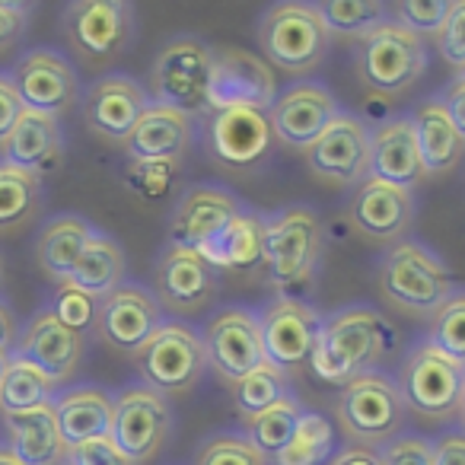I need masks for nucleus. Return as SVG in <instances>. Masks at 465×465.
Instances as JSON below:
<instances>
[{
  "mask_svg": "<svg viewBox=\"0 0 465 465\" xmlns=\"http://www.w3.org/2000/svg\"><path fill=\"white\" fill-rule=\"evenodd\" d=\"M64 465H131V462L118 452L112 437H99V440H84V443L71 446Z\"/></svg>",
  "mask_w": 465,
  "mask_h": 465,
  "instance_id": "de8ad7c7",
  "label": "nucleus"
},
{
  "mask_svg": "<svg viewBox=\"0 0 465 465\" xmlns=\"http://www.w3.org/2000/svg\"><path fill=\"white\" fill-rule=\"evenodd\" d=\"M134 7L124 0H74L61 16L67 48L86 67H105L122 58L134 39Z\"/></svg>",
  "mask_w": 465,
  "mask_h": 465,
  "instance_id": "0eeeda50",
  "label": "nucleus"
},
{
  "mask_svg": "<svg viewBox=\"0 0 465 465\" xmlns=\"http://www.w3.org/2000/svg\"><path fill=\"white\" fill-rule=\"evenodd\" d=\"M124 272H128V265H124L122 246H118L112 236L96 230V236L90 240V246L84 249L77 268H74L71 284L86 291L90 297L103 300L124 284Z\"/></svg>",
  "mask_w": 465,
  "mask_h": 465,
  "instance_id": "2f4dec72",
  "label": "nucleus"
},
{
  "mask_svg": "<svg viewBox=\"0 0 465 465\" xmlns=\"http://www.w3.org/2000/svg\"><path fill=\"white\" fill-rule=\"evenodd\" d=\"M217 268L198 252L169 242L153 268V297L175 316H194L217 297Z\"/></svg>",
  "mask_w": 465,
  "mask_h": 465,
  "instance_id": "aec40b11",
  "label": "nucleus"
},
{
  "mask_svg": "<svg viewBox=\"0 0 465 465\" xmlns=\"http://www.w3.org/2000/svg\"><path fill=\"white\" fill-rule=\"evenodd\" d=\"M408 118H411L424 175L452 173L465 156V141L459 137V131L452 128L450 115H446V109L440 105V99H424V103L414 109V115H408Z\"/></svg>",
  "mask_w": 465,
  "mask_h": 465,
  "instance_id": "c756f323",
  "label": "nucleus"
},
{
  "mask_svg": "<svg viewBox=\"0 0 465 465\" xmlns=\"http://www.w3.org/2000/svg\"><path fill=\"white\" fill-rule=\"evenodd\" d=\"M14 84L23 109L61 118L80 103V77L74 64L54 48H33L14 67Z\"/></svg>",
  "mask_w": 465,
  "mask_h": 465,
  "instance_id": "f3484780",
  "label": "nucleus"
},
{
  "mask_svg": "<svg viewBox=\"0 0 465 465\" xmlns=\"http://www.w3.org/2000/svg\"><path fill=\"white\" fill-rule=\"evenodd\" d=\"M26 26H29L26 4H7V0H0V54L23 39Z\"/></svg>",
  "mask_w": 465,
  "mask_h": 465,
  "instance_id": "09e8293b",
  "label": "nucleus"
},
{
  "mask_svg": "<svg viewBox=\"0 0 465 465\" xmlns=\"http://www.w3.org/2000/svg\"><path fill=\"white\" fill-rule=\"evenodd\" d=\"M331 33L316 4L284 0L272 4L259 20V48L268 67L284 74H310L325 61Z\"/></svg>",
  "mask_w": 465,
  "mask_h": 465,
  "instance_id": "20e7f679",
  "label": "nucleus"
},
{
  "mask_svg": "<svg viewBox=\"0 0 465 465\" xmlns=\"http://www.w3.org/2000/svg\"><path fill=\"white\" fill-rule=\"evenodd\" d=\"M10 446L7 450L20 459L23 465H64L67 443L61 437L54 408H35V411L4 414Z\"/></svg>",
  "mask_w": 465,
  "mask_h": 465,
  "instance_id": "c85d7f7f",
  "label": "nucleus"
},
{
  "mask_svg": "<svg viewBox=\"0 0 465 465\" xmlns=\"http://www.w3.org/2000/svg\"><path fill=\"white\" fill-rule=\"evenodd\" d=\"M357 77L370 93L399 96L408 93L427 71V45L420 35L386 20L357 39Z\"/></svg>",
  "mask_w": 465,
  "mask_h": 465,
  "instance_id": "423d86ee",
  "label": "nucleus"
},
{
  "mask_svg": "<svg viewBox=\"0 0 465 465\" xmlns=\"http://www.w3.org/2000/svg\"><path fill=\"white\" fill-rule=\"evenodd\" d=\"M300 420H303V405H300L293 395H287V399L274 401V405L265 408L262 414L242 420V430H246L242 437H246L249 443H252L255 450L272 462V459L278 456L287 443H291V437L297 433Z\"/></svg>",
  "mask_w": 465,
  "mask_h": 465,
  "instance_id": "f704fd0d",
  "label": "nucleus"
},
{
  "mask_svg": "<svg viewBox=\"0 0 465 465\" xmlns=\"http://www.w3.org/2000/svg\"><path fill=\"white\" fill-rule=\"evenodd\" d=\"M319 322H322V316L310 303L297 297H274L272 303L259 310L265 361L287 376L300 373L316 348Z\"/></svg>",
  "mask_w": 465,
  "mask_h": 465,
  "instance_id": "dca6fc26",
  "label": "nucleus"
},
{
  "mask_svg": "<svg viewBox=\"0 0 465 465\" xmlns=\"http://www.w3.org/2000/svg\"><path fill=\"white\" fill-rule=\"evenodd\" d=\"M265 115L268 124H272L274 141L306 153L319 141V134L341 115V109H338L335 96H331L325 84L300 80V84L278 93V99H274Z\"/></svg>",
  "mask_w": 465,
  "mask_h": 465,
  "instance_id": "a211bd4d",
  "label": "nucleus"
},
{
  "mask_svg": "<svg viewBox=\"0 0 465 465\" xmlns=\"http://www.w3.org/2000/svg\"><path fill=\"white\" fill-rule=\"evenodd\" d=\"M204 351L207 370H213L226 386L259 370L262 363H268L262 348L259 312L249 306H223L220 312H213L204 329Z\"/></svg>",
  "mask_w": 465,
  "mask_h": 465,
  "instance_id": "2eb2a0df",
  "label": "nucleus"
},
{
  "mask_svg": "<svg viewBox=\"0 0 465 465\" xmlns=\"http://www.w3.org/2000/svg\"><path fill=\"white\" fill-rule=\"evenodd\" d=\"M389 118H392V112H389L386 105V96H380V93H370L367 99H363V118L361 122H373V128H380V124H386Z\"/></svg>",
  "mask_w": 465,
  "mask_h": 465,
  "instance_id": "6e6d98bb",
  "label": "nucleus"
},
{
  "mask_svg": "<svg viewBox=\"0 0 465 465\" xmlns=\"http://www.w3.org/2000/svg\"><path fill=\"white\" fill-rule=\"evenodd\" d=\"M306 169L325 188L348 192L370 179V128L357 115H341L306 150Z\"/></svg>",
  "mask_w": 465,
  "mask_h": 465,
  "instance_id": "ddd939ff",
  "label": "nucleus"
},
{
  "mask_svg": "<svg viewBox=\"0 0 465 465\" xmlns=\"http://www.w3.org/2000/svg\"><path fill=\"white\" fill-rule=\"evenodd\" d=\"M0 465H23V462L7 450V446H0Z\"/></svg>",
  "mask_w": 465,
  "mask_h": 465,
  "instance_id": "4d7b16f0",
  "label": "nucleus"
},
{
  "mask_svg": "<svg viewBox=\"0 0 465 465\" xmlns=\"http://www.w3.org/2000/svg\"><path fill=\"white\" fill-rule=\"evenodd\" d=\"M42 211V179L0 163V236L23 232Z\"/></svg>",
  "mask_w": 465,
  "mask_h": 465,
  "instance_id": "473e14b6",
  "label": "nucleus"
},
{
  "mask_svg": "<svg viewBox=\"0 0 465 465\" xmlns=\"http://www.w3.org/2000/svg\"><path fill=\"white\" fill-rule=\"evenodd\" d=\"M179 182V163L169 160H131L124 166V185L141 201H160Z\"/></svg>",
  "mask_w": 465,
  "mask_h": 465,
  "instance_id": "a19ab883",
  "label": "nucleus"
},
{
  "mask_svg": "<svg viewBox=\"0 0 465 465\" xmlns=\"http://www.w3.org/2000/svg\"><path fill=\"white\" fill-rule=\"evenodd\" d=\"M163 325V306L153 297V291L141 284H122L109 297L99 300L96 312V338L122 354H137L156 329Z\"/></svg>",
  "mask_w": 465,
  "mask_h": 465,
  "instance_id": "6ab92c4d",
  "label": "nucleus"
},
{
  "mask_svg": "<svg viewBox=\"0 0 465 465\" xmlns=\"http://www.w3.org/2000/svg\"><path fill=\"white\" fill-rule=\"evenodd\" d=\"M48 310H52L54 316L67 325V329H74V331L84 335V331H90L93 325H96L99 300L90 297L86 291H80V287H74L71 281H67V284H58V291H54Z\"/></svg>",
  "mask_w": 465,
  "mask_h": 465,
  "instance_id": "c03bdc74",
  "label": "nucleus"
},
{
  "mask_svg": "<svg viewBox=\"0 0 465 465\" xmlns=\"http://www.w3.org/2000/svg\"><path fill=\"white\" fill-rule=\"evenodd\" d=\"M96 236V226L86 217L77 213H61L52 217L39 232V242H35V262L39 268L58 284H67L77 268L84 249L90 246V240Z\"/></svg>",
  "mask_w": 465,
  "mask_h": 465,
  "instance_id": "7c9ffc66",
  "label": "nucleus"
},
{
  "mask_svg": "<svg viewBox=\"0 0 465 465\" xmlns=\"http://www.w3.org/2000/svg\"><path fill=\"white\" fill-rule=\"evenodd\" d=\"M194 465H272L242 433H213L201 443Z\"/></svg>",
  "mask_w": 465,
  "mask_h": 465,
  "instance_id": "79ce46f5",
  "label": "nucleus"
},
{
  "mask_svg": "<svg viewBox=\"0 0 465 465\" xmlns=\"http://www.w3.org/2000/svg\"><path fill=\"white\" fill-rule=\"evenodd\" d=\"M370 179L392 182L408 192L427 179L408 115H395L380 128H370Z\"/></svg>",
  "mask_w": 465,
  "mask_h": 465,
  "instance_id": "393cba45",
  "label": "nucleus"
},
{
  "mask_svg": "<svg viewBox=\"0 0 465 465\" xmlns=\"http://www.w3.org/2000/svg\"><path fill=\"white\" fill-rule=\"evenodd\" d=\"M440 105L446 109V115H450L452 128L459 131V137L465 141V80L462 77H456L446 86L443 96H440Z\"/></svg>",
  "mask_w": 465,
  "mask_h": 465,
  "instance_id": "603ef678",
  "label": "nucleus"
},
{
  "mask_svg": "<svg viewBox=\"0 0 465 465\" xmlns=\"http://www.w3.org/2000/svg\"><path fill=\"white\" fill-rule=\"evenodd\" d=\"M14 354L35 363L48 380H54L61 386V382L71 380L80 370V363H84L86 338L80 335V331L67 329V325L45 306V310H39L26 322L23 335L16 338Z\"/></svg>",
  "mask_w": 465,
  "mask_h": 465,
  "instance_id": "b1692460",
  "label": "nucleus"
},
{
  "mask_svg": "<svg viewBox=\"0 0 465 465\" xmlns=\"http://www.w3.org/2000/svg\"><path fill=\"white\" fill-rule=\"evenodd\" d=\"M194 143V115L169 105L150 103L141 122L134 124L131 137L124 141L131 160H169L182 163V156Z\"/></svg>",
  "mask_w": 465,
  "mask_h": 465,
  "instance_id": "bb28decb",
  "label": "nucleus"
},
{
  "mask_svg": "<svg viewBox=\"0 0 465 465\" xmlns=\"http://www.w3.org/2000/svg\"><path fill=\"white\" fill-rule=\"evenodd\" d=\"M16 338H20V329H16V316H14V310H10V306L0 300V351L14 354Z\"/></svg>",
  "mask_w": 465,
  "mask_h": 465,
  "instance_id": "5fc2aeb1",
  "label": "nucleus"
},
{
  "mask_svg": "<svg viewBox=\"0 0 465 465\" xmlns=\"http://www.w3.org/2000/svg\"><path fill=\"white\" fill-rule=\"evenodd\" d=\"M150 105L147 90L128 74H105V77L93 80L84 93V124L90 134L109 143H124L141 122L143 109Z\"/></svg>",
  "mask_w": 465,
  "mask_h": 465,
  "instance_id": "412c9836",
  "label": "nucleus"
},
{
  "mask_svg": "<svg viewBox=\"0 0 465 465\" xmlns=\"http://www.w3.org/2000/svg\"><path fill=\"white\" fill-rule=\"evenodd\" d=\"M437 48L440 58L456 67V71L465 64V0H452L450 4L443 29L437 33Z\"/></svg>",
  "mask_w": 465,
  "mask_h": 465,
  "instance_id": "a18cd8bd",
  "label": "nucleus"
},
{
  "mask_svg": "<svg viewBox=\"0 0 465 465\" xmlns=\"http://www.w3.org/2000/svg\"><path fill=\"white\" fill-rule=\"evenodd\" d=\"M427 341L465 367V291H452V297L433 312Z\"/></svg>",
  "mask_w": 465,
  "mask_h": 465,
  "instance_id": "ea45409f",
  "label": "nucleus"
},
{
  "mask_svg": "<svg viewBox=\"0 0 465 465\" xmlns=\"http://www.w3.org/2000/svg\"><path fill=\"white\" fill-rule=\"evenodd\" d=\"M348 220L367 240L395 246L414 223V194L392 182L367 179L351 194Z\"/></svg>",
  "mask_w": 465,
  "mask_h": 465,
  "instance_id": "5701e85b",
  "label": "nucleus"
},
{
  "mask_svg": "<svg viewBox=\"0 0 465 465\" xmlns=\"http://www.w3.org/2000/svg\"><path fill=\"white\" fill-rule=\"evenodd\" d=\"M278 99V77L262 54L246 48H213L207 112L255 109L268 112Z\"/></svg>",
  "mask_w": 465,
  "mask_h": 465,
  "instance_id": "4468645a",
  "label": "nucleus"
},
{
  "mask_svg": "<svg viewBox=\"0 0 465 465\" xmlns=\"http://www.w3.org/2000/svg\"><path fill=\"white\" fill-rule=\"evenodd\" d=\"M61 160H64L61 122L52 115H39V112H23L16 128L0 143V163H10L39 179L52 175L61 166Z\"/></svg>",
  "mask_w": 465,
  "mask_h": 465,
  "instance_id": "a878e982",
  "label": "nucleus"
},
{
  "mask_svg": "<svg viewBox=\"0 0 465 465\" xmlns=\"http://www.w3.org/2000/svg\"><path fill=\"white\" fill-rule=\"evenodd\" d=\"M58 395V382L48 380L35 363L10 354V367L0 386V414H20L45 408Z\"/></svg>",
  "mask_w": 465,
  "mask_h": 465,
  "instance_id": "72a5a7b5",
  "label": "nucleus"
},
{
  "mask_svg": "<svg viewBox=\"0 0 465 465\" xmlns=\"http://www.w3.org/2000/svg\"><path fill=\"white\" fill-rule=\"evenodd\" d=\"M52 408L67 450L84 443V440H99L112 433L115 399L103 386H71L54 395Z\"/></svg>",
  "mask_w": 465,
  "mask_h": 465,
  "instance_id": "cd10ccee",
  "label": "nucleus"
},
{
  "mask_svg": "<svg viewBox=\"0 0 465 465\" xmlns=\"http://www.w3.org/2000/svg\"><path fill=\"white\" fill-rule=\"evenodd\" d=\"M395 348V329L370 303H351L322 316L310 370L331 386H348L367 373H376Z\"/></svg>",
  "mask_w": 465,
  "mask_h": 465,
  "instance_id": "f257e3e1",
  "label": "nucleus"
},
{
  "mask_svg": "<svg viewBox=\"0 0 465 465\" xmlns=\"http://www.w3.org/2000/svg\"><path fill=\"white\" fill-rule=\"evenodd\" d=\"M459 77H462V80H465V64H462V67H459Z\"/></svg>",
  "mask_w": 465,
  "mask_h": 465,
  "instance_id": "680f3d73",
  "label": "nucleus"
},
{
  "mask_svg": "<svg viewBox=\"0 0 465 465\" xmlns=\"http://www.w3.org/2000/svg\"><path fill=\"white\" fill-rule=\"evenodd\" d=\"M230 392H232V405H236V411H240V420L255 418V414H262L265 408H272L274 401L293 395L291 376L281 373V370L272 367V363H262L259 370L242 376L240 382H232Z\"/></svg>",
  "mask_w": 465,
  "mask_h": 465,
  "instance_id": "e433bc0d",
  "label": "nucleus"
},
{
  "mask_svg": "<svg viewBox=\"0 0 465 465\" xmlns=\"http://www.w3.org/2000/svg\"><path fill=\"white\" fill-rule=\"evenodd\" d=\"M450 4L452 0H401V4H392V23L405 26L408 33L414 35H433L443 29L446 23V14H450Z\"/></svg>",
  "mask_w": 465,
  "mask_h": 465,
  "instance_id": "37998d69",
  "label": "nucleus"
},
{
  "mask_svg": "<svg viewBox=\"0 0 465 465\" xmlns=\"http://www.w3.org/2000/svg\"><path fill=\"white\" fill-rule=\"evenodd\" d=\"M433 465H465V430H446L433 440Z\"/></svg>",
  "mask_w": 465,
  "mask_h": 465,
  "instance_id": "3c124183",
  "label": "nucleus"
},
{
  "mask_svg": "<svg viewBox=\"0 0 465 465\" xmlns=\"http://www.w3.org/2000/svg\"><path fill=\"white\" fill-rule=\"evenodd\" d=\"M405 401L386 373H367L348 382L335 401V420L354 446H380L405 427Z\"/></svg>",
  "mask_w": 465,
  "mask_h": 465,
  "instance_id": "1a4fd4ad",
  "label": "nucleus"
},
{
  "mask_svg": "<svg viewBox=\"0 0 465 465\" xmlns=\"http://www.w3.org/2000/svg\"><path fill=\"white\" fill-rule=\"evenodd\" d=\"M141 386L169 395H188L207 373L204 338L185 322H163L156 335L134 354Z\"/></svg>",
  "mask_w": 465,
  "mask_h": 465,
  "instance_id": "6e6552de",
  "label": "nucleus"
},
{
  "mask_svg": "<svg viewBox=\"0 0 465 465\" xmlns=\"http://www.w3.org/2000/svg\"><path fill=\"white\" fill-rule=\"evenodd\" d=\"M380 293L395 312L430 319L452 297V274L420 242H395L380 259L376 272Z\"/></svg>",
  "mask_w": 465,
  "mask_h": 465,
  "instance_id": "f03ea898",
  "label": "nucleus"
},
{
  "mask_svg": "<svg viewBox=\"0 0 465 465\" xmlns=\"http://www.w3.org/2000/svg\"><path fill=\"white\" fill-rule=\"evenodd\" d=\"M213 48L194 35H175L160 48L150 67L147 99L179 112L207 109V86H211Z\"/></svg>",
  "mask_w": 465,
  "mask_h": 465,
  "instance_id": "9d476101",
  "label": "nucleus"
},
{
  "mask_svg": "<svg viewBox=\"0 0 465 465\" xmlns=\"http://www.w3.org/2000/svg\"><path fill=\"white\" fill-rule=\"evenodd\" d=\"M115 399V414H112V443L118 446L131 465H147L166 450L169 433H173V408L169 399L160 392L141 386H124Z\"/></svg>",
  "mask_w": 465,
  "mask_h": 465,
  "instance_id": "f8f14e48",
  "label": "nucleus"
},
{
  "mask_svg": "<svg viewBox=\"0 0 465 465\" xmlns=\"http://www.w3.org/2000/svg\"><path fill=\"white\" fill-rule=\"evenodd\" d=\"M329 465H380V452L370 450V446H344L331 456Z\"/></svg>",
  "mask_w": 465,
  "mask_h": 465,
  "instance_id": "864d4df0",
  "label": "nucleus"
},
{
  "mask_svg": "<svg viewBox=\"0 0 465 465\" xmlns=\"http://www.w3.org/2000/svg\"><path fill=\"white\" fill-rule=\"evenodd\" d=\"M380 465H433V440L420 433H399L380 452Z\"/></svg>",
  "mask_w": 465,
  "mask_h": 465,
  "instance_id": "49530a36",
  "label": "nucleus"
},
{
  "mask_svg": "<svg viewBox=\"0 0 465 465\" xmlns=\"http://www.w3.org/2000/svg\"><path fill=\"white\" fill-rule=\"evenodd\" d=\"M262 252H265V217L255 211H242L223 242L217 272L220 268H226V272H252V268H262Z\"/></svg>",
  "mask_w": 465,
  "mask_h": 465,
  "instance_id": "58836bf2",
  "label": "nucleus"
},
{
  "mask_svg": "<svg viewBox=\"0 0 465 465\" xmlns=\"http://www.w3.org/2000/svg\"><path fill=\"white\" fill-rule=\"evenodd\" d=\"M7 367H10V354H7V351H0V386H4V376H7Z\"/></svg>",
  "mask_w": 465,
  "mask_h": 465,
  "instance_id": "13d9d810",
  "label": "nucleus"
},
{
  "mask_svg": "<svg viewBox=\"0 0 465 465\" xmlns=\"http://www.w3.org/2000/svg\"><path fill=\"white\" fill-rule=\"evenodd\" d=\"M335 452V424L316 411H303L291 443L272 459V465H325Z\"/></svg>",
  "mask_w": 465,
  "mask_h": 465,
  "instance_id": "c9c22d12",
  "label": "nucleus"
},
{
  "mask_svg": "<svg viewBox=\"0 0 465 465\" xmlns=\"http://www.w3.org/2000/svg\"><path fill=\"white\" fill-rule=\"evenodd\" d=\"M0 281H4V259H0Z\"/></svg>",
  "mask_w": 465,
  "mask_h": 465,
  "instance_id": "052dcab7",
  "label": "nucleus"
},
{
  "mask_svg": "<svg viewBox=\"0 0 465 465\" xmlns=\"http://www.w3.org/2000/svg\"><path fill=\"white\" fill-rule=\"evenodd\" d=\"M456 420L465 427V392H462V405H459V418H456Z\"/></svg>",
  "mask_w": 465,
  "mask_h": 465,
  "instance_id": "bf43d9fd",
  "label": "nucleus"
},
{
  "mask_svg": "<svg viewBox=\"0 0 465 465\" xmlns=\"http://www.w3.org/2000/svg\"><path fill=\"white\" fill-rule=\"evenodd\" d=\"M23 99L16 93V84L10 74H0V143L7 141V134L16 128V122L23 118Z\"/></svg>",
  "mask_w": 465,
  "mask_h": 465,
  "instance_id": "8fccbe9b",
  "label": "nucleus"
},
{
  "mask_svg": "<svg viewBox=\"0 0 465 465\" xmlns=\"http://www.w3.org/2000/svg\"><path fill=\"white\" fill-rule=\"evenodd\" d=\"M246 207L240 204L236 194L217 185H194L179 198L169 220V232H173L175 246H185L207 259L213 268L223 252V242L230 236L232 223L240 220Z\"/></svg>",
  "mask_w": 465,
  "mask_h": 465,
  "instance_id": "9b49d317",
  "label": "nucleus"
},
{
  "mask_svg": "<svg viewBox=\"0 0 465 465\" xmlns=\"http://www.w3.org/2000/svg\"><path fill=\"white\" fill-rule=\"evenodd\" d=\"M395 386L408 411L430 424H446L459 418L465 392V367L450 354L437 351L430 341H420L408 351L405 363L399 367Z\"/></svg>",
  "mask_w": 465,
  "mask_h": 465,
  "instance_id": "39448f33",
  "label": "nucleus"
},
{
  "mask_svg": "<svg viewBox=\"0 0 465 465\" xmlns=\"http://www.w3.org/2000/svg\"><path fill=\"white\" fill-rule=\"evenodd\" d=\"M204 141L213 163H220L226 169H249L268 156L274 134L265 112L220 109L207 112Z\"/></svg>",
  "mask_w": 465,
  "mask_h": 465,
  "instance_id": "4be33fe9",
  "label": "nucleus"
},
{
  "mask_svg": "<svg viewBox=\"0 0 465 465\" xmlns=\"http://www.w3.org/2000/svg\"><path fill=\"white\" fill-rule=\"evenodd\" d=\"M316 7L329 26L331 39L341 35V39L357 42L389 20V4H380V0H325Z\"/></svg>",
  "mask_w": 465,
  "mask_h": 465,
  "instance_id": "4c0bfd02",
  "label": "nucleus"
},
{
  "mask_svg": "<svg viewBox=\"0 0 465 465\" xmlns=\"http://www.w3.org/2000/svg\"><path fill=\"white\" fill-rule=\"evenodd\" d=\"M322 223L310 207L293 204L265 217L262 268L281 297H293V291L310 284L322 259Z\"/></svg>",
  "mask_w": 465,
  "mask_h": 465,
  "instance_id": "7ed1b4c3",
  "label": "nucleus"
}]
</instances>
